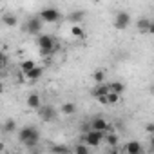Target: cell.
<instances>
[{
    "label": "cell",
    "mask_w": 154,
    "mask_h": 154,
    "mask_svg": "<svg viewBox=\"0 0 154 154\" xmlns=\"http://www.w3.org/2000/svg\"><path fill=\"white\" fill-rule=\"evenodd\" d=\"M18 141L22 145H26L27 149H33L38 141H40V131L35 125H26L24 129H20L18 132Z\"/></svg>",
    "instance_id": "1"
},
{
    "label": "cell",
    "mask_w": 154,
    "mask_h": 154,
    "mask_svg": "<svg viewBox=\"0 0 154 154\" xmlns=\"http://www.w3.org/2000/svg\"><path fill=\"white\" fill-rule=\"evenodd\" d=\"M36 44H38V49H40L42 56H49L56 49V42H54V38L51 35H38Z\"/></svg>",
    "instance_id": "2"
},
{
    "label": "cell",
    "mask_w": 154,
    "mask_h": 154,
    "mask_svg": "<svg viewBox=\"0 0 154 154\" xmlns=\"http://www.w3.org/2000/svg\"><path fill=\"white\" fill-rule=\"evenodd\" d=\"M105 136H107V132L105 131H98V129H89V131H85L84 132V141L89 145V147H98L102 141H105Z\"/></svg>",
    "instance_id": "3"
},
{
    "label": "cell",
    "mask_w": 154,
    "mask_h": 154,
    "mask_svg": "<svg viewBox=\"0 0 154 154\" xmlns=\"http://www.w3.org/2000/svg\"><path fill=\"white\" fill-rule=\"evenodd\" d=\"M129 24H131V15L127 11H118L116 17H114V22H112L114 29L116 31H125L129 27Z\"/></svg>",
    "instance_id": "4"
},
{
    "label": "cell",
    "mask_w": 154,
    "mask_h": 154,
    "mask_svg": "<svg viewBox=\"0 0 154 154\" xmlns=\"http://www.w3.org/2000/svg\"><path fill=\"white\" fill-rule=\"evenodd\" d=\"M40 18H42L45 24H54V22H58V20L62 18V15H60V11L54 9V8H44V9L40 11Z\"/></svg>",
    "instance_id": "5"
},
{
    "label": "cell",
    "mask_w": 154,
    "mask_h": 154,
    "mask_svg": "<svg viewBox=\"0 0 154 154\" xmlns=\"http://www.w3.org/2000/svg\"><path fill=\"white\" fill-rule=\"evenodd\" d=\"M42 26H44V20L40 17H35V18H29L27 20V26H26V31L29 35H42Z\"/></svg>",
    "instance_id": "6"
},
{
    "label": "cell",
    "mask_w": 154,
    "mask_h": 154,
    "mask_svg": "<svg viewBox=\"0 0 154 154\" xmlns=\"http://www.w3.org/2000/svg\"><path fill=\"white\" fill-rule=\"evenodd\" d=\"M38 118L42 122H53L56 118V109L53 105H42L38 109Z\"/></svg>",
    "instance_id": "7"
},
{
    "label": "cell",
    "mask_w": 154,
    "mask_h": 154,
    "mask_svg": "<svg viewBox=\"0 0 154 154\" xmlns=\"http://www.w3.org/2000/svg\"><path fill=\"white\" fill-rule=\"evenodd\" d=\"M91 127H93V129H98V131H105V132H111V131H112V125H111L105 118H102V116L94 118V120L91 122Z\"/></svg>",
    "instance_id": "8"
},
{
    "label": "cell",
    "mask_w": 154,
    "mask_h": 154,
    "mask_svg": "<svg viewBox=\"0 0 154 154\" xmlns=\"http://www.w3.org/2000/svg\"><path fill=\"white\" fill-rule=\"evenodd\" d=\"M42 74H44V67L35 65L29 72H26V74H24V78H26L27 82H36V80H40V78H42Z\"/></svg>",
    "instance_id": "9"
},
{
    "label": "cell",
    "mask_w": 154,
    "mask_h": 154,
    "mask_svg": "<svg viewBox=\"0 0 154 154\" xmlns=\"http://www.w3.org/2000/svg\"><path fill=\"white\" fill-rule=\"evenodd\" d=\"M26 103H27V107L29 109H40L42 107V100H40V94L38 93H31L29 96H27V100H26Z\"/></svg>",
    "instance_id": "10"
},
{
    "label": "cell",
    "mask_w": 154,
    "mask_h": 154,
    "mask_svg": "<svg viewBox=\"0 0 154 154\" xmlns=\"http://www.w3.org/2000/svg\"><path fill=\"white\" fill-rule=\"evenodd\" d=\"M123 150L129 152V154H141V152H143V147H141L136 140H131V141L123 147Z\"/></svg>",
    "instance_id": "11"
},
{
    "label": "cell",
    "mask_w": 154,
    "mask_h": 154,
    "mask_svg": "<svg viewBox=\"0 0 154 154\" xmlns=\"http://www.w3.org/2000/svg\"><path fill=\"white\" fill-rule=\"evenodd\" d=\"M107 93H109V84H96V87L93 89V96H94V98L105 96Z\"/></svg>",
    "instance_id": "12"
},
{
    "label": "cell",
    "mask_w": 154,
    "mask_h": 154,
    "mask_svg": "<svg viewBox=\"0 0 154 154\" xmlns=\"http://www.w3.org/2000/svg\"><path fill=\"white\" fill-rule=\"evenodd\" d=\"M60 112H62L63 116H71V114L76 112V105H74L72 102H65V103L60 105Z\"/></svg>",
    "instance_id": "13"
},
{
    "label": "cell",
    "mask_w": 154,
    "mask_h": 154,
    "mask_svg": "<svg viewBox=\"0 0 154 154\" xmlns=\"http://www.w3.org/2000/svg\"><path fill=\"white\" fill-rule=\"evenodd\" d=\"M71 35H72V38H78V40L85 38V31H84L82 24H72V27H71Z\"/></svg>",
    "instance_id": "14"
},
{
    "label": "cell",
    "mask_w": 154,
    "mask_h": 154,
    "mask_svg": "<svg viewBox=\"0 0 154 154\" xmlns=\"http://www.w3.org/2000/svg\"><path fill=\"white\" fill-rule=\"evenodd\" d=\"M2 24H6L8 27H15V26L18 24V18H17L13 13H4V17H2Z\"/></svg>",
    "instance_id": "15"
},
{
    "label": "cell",
    "mask_w": 154,
    "mask_h": 154,
    "mask_svg": "<svg viewBox=\"0 0 154 154\" xmlns=\"http://www.w3.org/2000/svg\"><path fill=\"white\" fill-rule=\"evenodd\" d=\"M150 22H152V20H149V18H140V20L136 22V29H138L140 33H147V35H149Z\"/></svg>",
    "instance_id": "16"
},
{
    "label": "cell",
    "mask_w": 154,
    "mask_h": 154,
    "mask_svg": "<svg viewBox=\"0 0 154 154\" xmlns=\"http://www.w3.org/2000/svg\"><path fill=\"white\" fill-rule=\"evenodd\" d=\"M84 18H85V11H72V13L69 15V20H71L72 24H82Z\"/></svg>",
    "instance_id": "17"
},
{
    "label": "cell",
    "mask_w": 154,
    "mask_h": 154,
    "mask_svg": "<svg viewBox=\"0 0 154 154\" xmlns=\"http://www.w3.org/2000/svg\"><path fill=\"white\" fill-rule=\"evenodd\" d=\"M109 91L122 94V93L125 91V85H123V82H111V84H109Z\"/></svg>",
    "instance_id": "18"
},
{
    "label": "cell",
    "mask_w": 154,
    "mask_h": 154,
    "mask_svg": "<svg viewBox=\"0 0 154 154\" xmlns=\"http://www.w3.org/2000/svg\"><path fill=\"white\" fill-rule=\"evenodd\" d=\"M35 65H36V63H35L33 60H24V62L20 63V72H22V74H26V72H29Z\"/></svg>",
    "instance_id": "19"
},
{
    "label": "cell",
    "mask_w": 154,
    "mask_h": 154,
    "mask_svg": "<svg viewBox=\"0 0 154 154\" xmlns=\"http://www.w3.org/2000/svg\"><path fill=\"white\" fill-rule=\"evenodd\" d=\"M105 141H107L111 147H116V145H118V141H120V136H118V134H114V132L111 131V132H107V136H105Z\"/></svg>",
    "instance_id": "20"
},
{
    "label": "cell",
    "mask_w": 154,
    "mask_h": 154,
    "mask_svg": "<svg viewBox=\"0 0 154 154\" xmlns=\"http://www.w3.org/2000/svg\"><path fill=\"white\" fill-rule=\"evenodd\" d=\"M93 80H94L96 84H105V71H102V69L94 71V72H93Z\"/></svg>",
    "instance_id": "21"
},
{
    "label": "cell",
    "mask_w": 154,
    "mask_h": 154,
    "mask_svg": "<svg viewBox=\"0 0 154 154\" xmlns=\"http://www.w3.org/2000/svg\"><path fill=\"white\" fill-rule=\"evenodd\" d=\"M15 129H17V122L13 120V118H9V120H6V123H4V132H15Z\"/></svg>",
    "instance_id": "22"
},
{
    "label": "cell",
    "mask_w": 154,
    "mask_h": 154,
    "mask_svg": "<svg viewBox=\"0 0 154 154\" xmlns=\"http://www.w3.org/2000/svg\"><path fill=\"white\" fill-rule=\"evenodd\" d=\"M120 96H122V94L109 91V93H107V102H109V105H116V103L120 102Z\"/></svg>",
    "instance_id": "23"
},
{
    "label": "cell",
    "mask_w": 154,
    "mask_h": 154,
    "mask_svg": "<svg viewBox=\"0 0 154 154\" xmlns=\"http://www.w3.org/2000/svg\"><path fill=\"white\" fill-rule=\"evenodd\" d=\"M89 149H91V147H89L87 143H85V145H76V147H72V150H74V152H84V154H87V152H89Z\"/></svg>",
    "instance_id": "24"
},
{
    "label": "cell",
    "mask_w": 154,
    "mask_h": 154,
    "mask_svg": "<svg viewBox=\"0 0 154 154\" xmlns=\"http://www.w3.org/2000/svg\"><path fill=\"white\" fill-rule=\"evenodd\" d=\"M145 132L154 134V123H147V125H145Z\"/></svg>",
    "instance_id": "25"
},
{
    "label": "cell",
    "mask_w": 154,
    "mask_h": 154,
    "mask_svg": "<svg viewBox=\"0 0 154 154\" xmlns=\"http://www.w3.org/2000/svg\"><path fill=\"white\" fill-rule=\"evenodd\" d=\"M53 150H54V152H67L69 149H67V147H58V145H56V147H53Z\"/></svg>",
    "instance_id": "26"
},
{
    "label": "cell",
    "mask_w": 154,
    "mask_h": 154,
    "mask_svg": "<svg viewBox=\"0 0 154 154\" xmlns=\"http://www.w3.org/2000/svg\"><path fill=\"white\" fill-rule=\"evenodd\" d=\"M6 63H8V56L2 54V67H6Z\"/></svg>",
    "instance_id": "27"
},
{
    "label": "cell",
    "mask_w": 154,
    "mask_h": 154,
    "mask_svg": "<svg viewBox=\"0 0 154 154\" xmlns=\"http://www.w3.org/2000/svg\"><path fill=\"white\" fill-rule=\"evenodd\" d=\"M149 35H154V22H150V27H149Z\"/></svg>",
    "instance_id": "28"
},
{
    "label": "cell",
    "mask_w": 154,
    "mask_h": 154,
    "mask_svg": "<svg viewBox=\"0 0 154 154\" xmlns=\"http://www.w3.org/2000/svg\"><path fill=\"white\" fill-rule=\"evenodd\" d=\"M150 147H152V150H154V134L150 136Z\"/></svg>",
    "instance_id": "29"
},
{
    "label": "cell",
    "mask_w": 154,
    "mask_h": 154,
    "mask_svg": "<svg viewBox=\"0 0 154 154\" xmlns=\"http://www.w3.org/2000/svg\"><path fill=\"white\" fill-rule=\"evenodd\" d=\"M150 94H152V96H154V84H152V85H150Z\"/></svg>",
    "instance_id": "30"
},
{
    "label": "cell",
    "mask_w": 154,
    "mask_h": 154,
    "mask_svg": "<svg viewBox=\"0 0 154 154\" xmlns=\"http://www.w3.org/2000/svg\"><path fill=\"white\" fill-rule=\"evenodd\" d=\"M91 2H100V0H91Z\"/></svg>",
    "instance_id": "31"
}]
</instances>
